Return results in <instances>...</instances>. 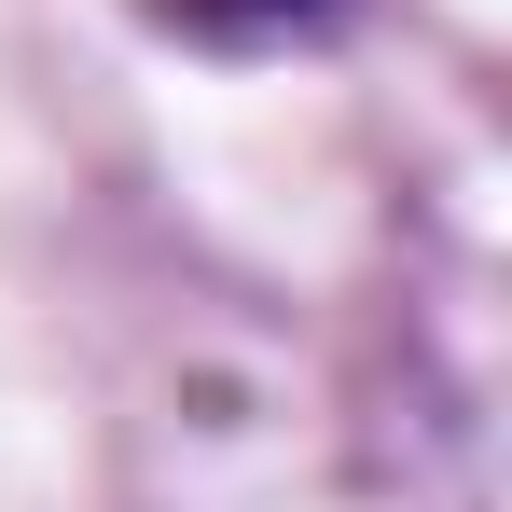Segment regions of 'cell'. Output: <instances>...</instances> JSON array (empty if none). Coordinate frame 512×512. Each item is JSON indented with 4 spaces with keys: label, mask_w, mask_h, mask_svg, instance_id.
I'll list each match as a JSON object with an SVG mask.
<instances>
[{
    "label": "cell",
    "mask_w": 512,
    "mask_h": 512,
    "mask_svg": "<svg viewBox=\"0 0 512 512\" xmlns=\"http://www.w3.org/2000/svg\"><path fill=\"white\" fill-rule=\"evenodd\" d=\"M180 14H208V28H277V14H305V0H180Z\"/></svg>",
    "instance_id": "6da1fadb"
}]
</instances>
